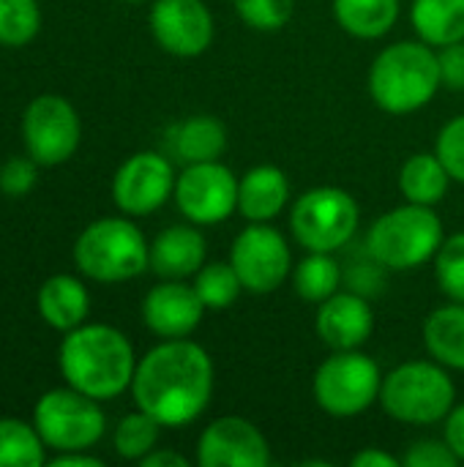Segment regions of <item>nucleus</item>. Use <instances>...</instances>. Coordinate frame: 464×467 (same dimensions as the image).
I'll return each instance as SVG.
<instances>
[{
  "mask_svg": "<svg viewBox=\"0 0 464 467\" xmlns=\"http://www.w3.org/2000/svg\"><path fill=\"white\" fill-rule=\"evenodd\" d=\"M131 394L139 410L178 430L200 419L213 394V361L191 339H164L137 361Z\"/></svg>",
  "mask_w": 464,
  "mask_h": 467,
  "instance_id": "1",
  "label": "nucleus"
},
{
  "mask_svg": "<svg viewBox=\"0 0 464 467\" xmlns=\"http://www.w3.org/2000/svg\"><path fill=\"white\" fill-rule=\"evenodd\" d=\"M57 364L66 383L93 400H112L131 389L134 380V348L123 331L93 323L66 331Z\"/></svg>",
  "mask_w": 464,
  "mask_h": 467,
  "instance_id": "2",
  "label": "nucleus"
},
{
  "mask_svg": "<svg viewBox=\"0 0 464 467\" xmlns=\"http://www.w3.org/2000/svg\"><path fill=\"white\" fill-rule=\"evenodd\" d=\"M366 85L372 101L383 112H418L443 85L438 52L424 41H397L372 60Z\"/></svg>",
  "mask_w": 464,
  "mask_h": 467,
  "instance_id": "3",
  "label": "nucleus"
},
{
  "mask_svg": "<svg viewBox=\"0 0 464 467\" xmlns=\"http://www.w3.org/2000/svg\"><path fill=\"white\" fill-rule=\"evenodd\" d=\"M443 222L432 205H399L383 213L366 235V249L388 271H410L432 260L443 244Z\"/></svg>",
  "mask_w": 464,
  "mask_h": 467,
  "instance_id": "4",
  "label": "nucleus"
},
{
  "mask_svg": "<svg viewBox=\"0 0 464 467\" xmlns=\"http://www.w3.org/2000/svg\"><path fill=\"white\" fill-rule=\"evenodd\" d=\"M148 257L150 246L145 244L139 227L118 216L90 222L74 244L77 268L85 276L107 285L137 279L148 268Z\"/></svg>",
  "mask_w": 464,
  "mask_h": 467,
  "instance_id": "5",
  "label": "nucleus"
},
{
  "mask_svg": "<svg viewBox=\"0 0 464 467\" xmlns=\"http://www.w3.org/2000/svg\"><path fill=\"white\" fill-rule=\"evenodd\" d=\"M457 389L443 364L407 361L383 378L380 405L402 424H438L454 408Z\"/></svg>",
  "mask_w": 464,
  "mask_h": 467,
  "instance_id": "6",
  "label": "nucleus"
},
{
  "mask_svg": "<svg viewBox=\"0 0 464 467\" xmlns=\"http://www.w3.org/2000/svg\"><path fill=\"white\" fill-rule=\"evenodd\" d=\"M380 367L361 350H334V356L317 367L312 380L314 402L336 419L366 413L380 400Z\"/></svg>",
  "mask_w": 464,
  "mask_h": 467,
  "instance_id": "7",
  "label": "nucleus"
},
{
  "mask_svg": "<svg viewBox=\"0 0 464 467\" xmlns=\"http://www.w3.org/2000/svg\"><path fill=\"white\" fill-rule=\"evenodd\" d=\"M358 202L339 186H317L298 197L290 211L293 238L306 252H336L358 230Z\"/></svg>",
  "mask_w": 464,
  "mask_h": 467,
  "instance_id": "8",
  "label": "nucleus"
},
{
  "mask_svg": "<svg viewBox=\"0 0 464 467\" xmlns=\"http://www.w3.org/2000/svg\"><path fill=\"white\" fill-rule=\"evenodd\" d=\"M33 427L38 430L44 446L55 451H85L101 441L107 419L98 400L68 386L46 391L36 402Z\"/></svg>",
  "mask_w": 464,
  "mask_h": 467,
  "instance_id": "9",
  "label": "nucleus"
},
{
  "mask_svg": "<svg viewBox=\"0 0 464 467\" xmlns=\"http://www.w3.org/2000/svg\"><path fill=\"white\" fill-rule=\"evenodd\" d=\"M230 263L241 276L243 290L254 296L279 290L293 274L290 246L276 227H268V222H249V227L235 235Z\"/></svg>",
  "mask_w": 464,
  "mask_h": 467,
  "instance_id": "10",
  "label": "nucleus"
},
{
  "mask_svg": "<svg viewBox=\"0 0 464 467\" xmlns=\"http://www.w3.org/2000/svg\"><path fill=\"white\" fill-rule=\"evenodd\" d=\"M79 115L63 96L44 93L33 99L22 115L25 148L38 167H55L68 161L79 148Z\"/></svg>",
  "mask_w": 464,
  "mask_h": 467,
  "instance_id": "11",
  "label": "nucleus"
},
{
  "mask_svg": "<svg viewBox=\"0 0 464 467\" xmlns=\"http://www.w3.org/2000/svg\"><path fill=\"white\" fill-rule=\"evenodd\" d=\"M175 202L191 224H219L238 211V178L222 161L186 164L175 181Z\"/></svg>",
  "mask_w": 464,
  "mask_h": 467,
  "instance_id": "12",
  "label": "nucleus"
},
{
  "mask_svg": "<svg viewBox=\"0 0 464 467\" xmlns=\"http://www.w3.org/2000/svg\"><path fill=\"white\" fill-rule=\"evenodd\" d=\"M172 161L153 150H139L129 156L112 181V200L129 216H148L159 211L175 194Z\"/></svg>",
  "mask_w": 464,
  "mask_h": 467,
  "instance_id": "13",
  "label": "nucleus"
},
{
  "mask_svg": "<svg viewBox=\"0 0 464 467\" xmlns=\"http://www.w3.org/2000/svg\"><path fill=\"white\" fill-rule=\"evenodd\" d=\"M148 25L156 44L175 57H200L213 41V16L202 0H156Z\"/></svg>",
  "mask_w": 464,
  "mask_h": 467,
  "instance_id": "14",
  "label": "nucleus"
},
{
  "mask_svg": "<svg viewBox=\"0 0 464 467\" xmlns=\"http://www.w3.org/2000/svg\"><path fill=\"white\" fill-rule=\"evenodd\" d=\"M197 462L202 467H265L271 465V446L249 419L222 416L202 430Z\"/></svg>",
  "mask_w": 464,
  "mask_h": 467,
  "instance_id": "15",
  "label": "nucleus"
},
{
  "mask_svg": "<svg viewBox=\"0 0 464 467\" xmlns=\"http://www.w3.org/2000/svg\"><path fill=\"white\" fill-rule=\"evenodd\" d=\"M205 304L183 279H164L142 301L145 326L161 339H183L202 323Z\"/></svg>",
  "mask_w": 464,
  "mask_h": 467,
  "instance_id": "16",
  "label": "nucleus"
},
{
  "mask_svg": "<svg viewBox=\"0 0 464 467\" xmlns=\"http://www.w3.org/2000/svg\"><path fill=\"white\" fill-rule=\"evenodd\" d=\"M317 337L331 350H358L375 331V312L358 293H334L317 309Z\"/></svg>",
  "mask_w": 464,
  "mask_h": 467,
  "instance_id": "17",
  "label": "nucleus"
},
{
  "mask_svg": "<svg viewBox=\"0 0 464 467\" xmlns=\"http://www.w3.org/2000/svg\"><path fill=\"white\" fill-rule=\"evenodd\" d=\"M208 244L197 224H172L150 244L148 268L161 279H189L205 265Z\"/></svg>",
  "mask_w": 464,
  "mask_h": 467,
  "instance_id": "18",
  "label": "nucleus"
},
{
  "mask_svg": "<svg viewBox=\"0 0 464 467\" xmlns=\"http://www.w3.org/2000/svg\"><path fill=\"white\" fill-rule=\"evenodd\" d=\"M290 200V181L273 164L252 167L238 181V213L249 222L276 219Z\"/></svg>",
  "mask_w": 464,
  "mask_h": 467,
  "instance_id": "19",
  "label": "nucleus"
},
{
  "mask_svg": "<svg viewBox=\"0 0 464 467\" xmlns=\"http://www.w3.org/2000/svg\"><path fill=\"white\" fill-rule=\"evenodd\" d=\"M36 304H38V315L44 317V323L52 326L55 331H71V328L82 326L88 317V309H90L85 285L68 274L49 276L41 285Z\"/></svg>",
  "mask_w": 464,
  "mask_h": 467,
  "instance_id": "20",
  "label": "nucleus"
},
{
  "mask_svg": "<svg viewBox=\"0 0 464 467\" xmlns=\"http://www.w3.org/2000/svg\"><path fill=\"white\" fill-rule=\"evenodd\" d=\"M170 150L183 164H200V161H219L227 150V129L213 115H194L167 134Z\"/></svg>",
  "mask_w": 464,
  "mask_h": 467,
  "instance_id": "21",
  "label": "nucleus"
},
{
  "mask_svg": "<svg viewBox=\"0 0 464 467\" xmlns=\"http://www.w3.org/2000/svg\"><path fill=\"white\" fill-rule=\"evenodd\" d=\"M424 345L438 364L464 372V304L451 301L427 317Z\"/></svg>",
  "mask_w": 464,
  "mask_h": 467,
  "instance_id": "22",
  "label": "nucleus"
},
{
  "mask_svg": "<svg viewBox=\"0 0 464 467\" xmlns=\"http://www.w3.org/2000/svg\"><path fill=\"white\" fill-rule=\"evenodd\" d=\"M410 22L429 47L464 41V0H413Z\"/></svg>",
  "mask_w": 464,
  "mask_h": 467,
  "instance_id": "23",
  "label": "nucleus"
},
{
  "mask_svg": "<svg viewBox=\"0 0 464 467\" xmlns=\"http://www.w3.org/2000/svg\"><path fill=\"white\" fill-rule=\"evenodd\" d=\"M451 172L440 161L438 153H413L399 170V189L407 202L416 205H438L451 186Z\"/></svg>",
  "mask_w": 464,
  "mask_h": 467,
  "instance_id": "24",
  "label": "nucleus"
},
{
  "mask_svg": "<svg viewBox=\"0 0 464 467\" xmlns=\"http://www.w3.org/2000/svg\"><path fill=\"white\" fill-rule=\"evenodd\" d=\"M399 0H334V16L353 38H383L399 19Z\"/></svg>",
  "mask_w": 464,
  "mask_h": 467,
  "instance_id": "25",
  "label": "nucleus"
},
{
  "mask_svg": "<svg viewBox=\"0 0 464 467\" xmlns=\"http://www.w3.org/2000/svg\"><path fill=\"white\" fill-rule=\"evenodd\" d=\"M293 285L298 298L306 304L320 306L331 298L342 285V268L334 260V252H309L293 271Z\"/></svg>",
  "mask_w": 464,
  "mask_h": 467,
  "instance_id": "26",
  "label": "nucleus"
},
{
  "mask_svg": "<svg viewBox=\"0 0 464 467\" xmlns=\"http://www.w3.org/2000/svg\"><path fill=\"white\" fill-rule=\"evenodd\" d=\"M44 465V441L19 419H0V467Z\"/></svg>",
  "mask_w": 464,
  "mask_h": 467,
  "instance_id": "27",
  "label": "nucleus"
},
{
  "mask_svg": "<svg viewBox=\"0 0 464 467\" xmlns=\"http://www.w3.org/2000/svg\"><path fill=\"white\" fill-rule=\"evenodd\" d=\"M191 287L197 290V296L205 304V309H227L243 293V282L235 274L232 263H211V265H202L194 274V285Z\"/></svg>",
  "mask_w": 464,
  "mask_h": 467,
  "instance_id": "28",
  "label": "nucleus"
},
{
  "mask_svg": "<svg viewBox=\"0 0 464 467\" xmlns=\"http://www.w3.org/2000/svg\"><path fill=\"white\" fill-rule=\"evenodd\" d=\"M159 432H161V424L137 408V413H129L118 421L115 427V435H112V443H115V451L118 457L123 460H142L148 457L156 443H159Z\"/></svg>",
  "mask_w": 464,
  "mask_h": 467,
  "instance_id": "29",
  "label": "nucleus"
},
{
  "mask_svg": "<svg viewBox=\"0 0 464 467\" xmlns=\"http://www.w3.org/2000/svg\"><path fill=\"white\" fill-rule=\"evenodd\" d=\"M41 30V8L36 0H0V44L22 47Z\"/></svg>",
  "mask_w": 464,
  "mask_h": 467,
  "instance_id": "30",
  "label": "nucleus"
},
{
  "mask_svg": "<svg viewBox=\"0 0 464 467\" xmlns=\"http://www.w3.org/2000/svg\"><path fill=\"white\" fill-rule=\"evenodd\" d=\"M435 279L451 301L464 304V233L440 244L435 254Z\"/></svg>",
  "mask_w": 464,
  "mask_h": 467,
  "instance_id": "31",
  "label": "nucleus"
},
{
  "mask_svg": "<svg viewBox=\"0 0 464 467\" xmlns=\"http://www.w3.org/2000/svg\"><path fill=\"white\" fill-rule=\"evenodd\" d=\"M232 5L252 30L273 33L290 22L295 0H232Z\"/></svg>",
  "mask_w": 464,
  "mask_h": 467,
  "instance_id": "32",
  "label": "nucleus"
},
{
  "mask_svg": "<svg viewBox=\"0 0 464 467\" xmlns=\"http://www.w3.org/2000/svg\"><path fill=\"white\" fill-rule=\"evenodd\" d=\"M435 153L440 156V161L446 164L451 178L464 183V115L451 118L440 129L438 142H435Z\"/></svg>",
  "mask_w": 464,
  "mask_h": 467,
  "instance_id": "33",
  "label": "nucleus"
},
{
  "mask_svg": "<svg viewBox=\"0 0 464 467\" xmlns=\"http://www.w3.org/2000/svg\"><path fill=\"white\" fill-rule=\"evenodd\" d=\"M36 161L27 156H14L0 167V192L8 197H22L36 183Z\"/></svg>",
  "mask_w": 464,
  "mask_h": 467,
  "instance_id": "34",
  "label": "nucleus"
},
{
  "mask_svg": "<svg viewBox=\"0 0 464 467\" xmlns=\"http://www.w3.org/2000/svg\"><path fill=\"white\" fill-rule=\"evenodd\" d=\"M402 462L405 467H457L459 457L446 441H418L407 449Z\"/></svg>",
  "mask_w": 464,
  "mask_h": 467,
  "instance_id": "35",
  "label": "nucleus"
},
{
  "mask_svg": "<svg viewBox=\"0 0 464 467\" xmlns=\"http://www.w3.org/2000/svg\"><path fill=\"white\" fill-rule=\"evenodd\" d=\"M438 60H440V79H443V85H449V88H454V90H462L464 88V41H454V44L440 47Z\"/></svg>",
  "mask_w": 464,
  "mask_h": 467,
  "instance_id": "36",
  "label": "nucleus"
},
{
  "mask_svg": "<svg viewBox=\"0 0 464 467\" xmlns=\"http://www.w3.org/2000/svg\"><path fill=\"white\" fill-rule=\"evenodd\" d=\"M443 421H446L443 424V441L451 446V451L459 457V462H464V402L454 405Z\"/></svg>",
  "mask_w": 464,
  "mask_h": 467,
  "instance_id": "37",
  "label": "nucleus"
},
{
  "mask_svg": "<svg viewBox=\"0 0 464 467\" xmlns=\"http://www.w3.org/2000/svg\"><path fill=\"white\" fill-rule=\"evenodd\" d=\"M350 465L356 467H399V460L394 457V454H388V451H383V449H364V451H358L353 460H350Z\"/></svg>",
  "mask_w": 464,
  "mask_h": 467,
  "instance_id": "38",
  "label": "nucleus"
},
{
  "mask_svg": "<svg viewBox=\"0 0 464 467\" xmlns=\"http://www.w3.org/2000/svg\"><path fill=\"white\" fill-rule=\"evenodd\" d=\"M139 465L142 467H189V460H186V457H180L178 451H159V449H153L148 457H142V460H139Z\"/></svg>",
  "mask_w": 464,
  "mask_h": 467,
  "instance_id": "39",
  "label": "nucleus"
},
{
  "mask_svg": "<svg viewBox=\"0 0 464 467\" xmlns=\"http://www.w3.org/2000/svg\"><path fill=\"white\" fill-rule=\"evenodd\" d=\"M49 465L52 467H101V460L88 457V454H82V451H60Z\"/></svg>",
  "mask_w": 464,
  "mask_h": 467,
  "instance_id": "40",
  "label": "nucleus"
},
{
  "mask_svg": "<svg viewBox=\"0 0 464 467\" xmlns=\"http://www.w3.org/2000/svg\"><path fill=\"white\" fill-rule=\"evenodd\" d=\"M126 3H145V0H126Z\"/></svg>",
  "mask_w": 464,
  "mask_h": 467,
  "instance_id": "41",
  "label": "nucleus"
}]
</instances>
